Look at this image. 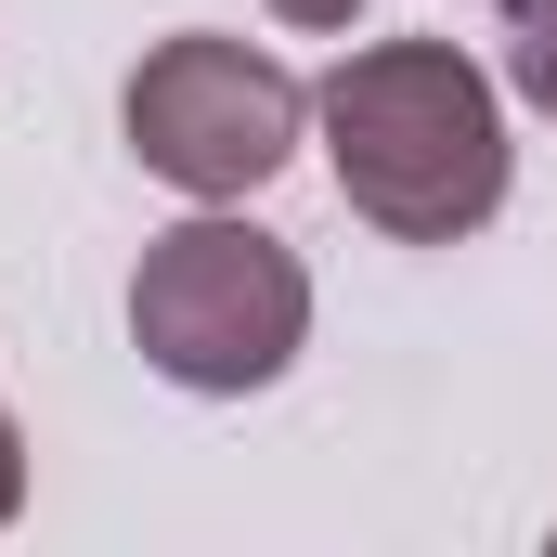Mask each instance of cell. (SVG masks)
Wrapping results in <instances>:
<instances>
[{
  "label": "cell",
  "mask_w": 557,
  "mask_h": 557,
  "mask_svg": "<svg viewBox=\"0 0 557 557\" xmlns=\"http://www.w3.org/2000/svg\"><path fill=\"white\" fill-rule=\"evenodd\" d=\"M324 169L389 247H454L506 208V104L454 39H363L324 91Z\"/></svg>",
  "instance_id": "cell-1"
},
{
  "label": "cell",
  "mask_w": 557,
  "mask_h": 557,
  "mask_svg": "<svg viewBox=\"0 0 557 557\" xmlns=\"http://www.w3.org/2000/svg\"><path fill=\"white\" fill-rule=\"evenodd\" d=\"M298 337H311V273H298L285 234L234 221V208H195V221H169V234L143 247L131 350L169 389L247 403V389H273L285 363H298Z\"/></svg>",
  "instance_id": "cell-2"
},
{
  "label": "cell",
  "mask_w": 557,
  "mask_h": 557,
  "mask_svg": "<svg viewBox=\"0 0 557 557\" xmlns=\"http://www.w3.org/2000/svg\"><path fill=\"white\" fill-rule=\"evenodd\" d=\"M131 156L169 182V195H195V208H234V195H260L298 131H311V91L285 78L260 39H221V26H182V39H156L131 65Z\"/></svg>",
  "instance_id": "cell-3"
},
{
  "label": "cell",
  "mask_w": 557,
  "mask_h": 557,
  "mask_svg": "<svg viewBox=\"0 0 557 557\" xmlns=\"http://www.w3.org/2000/svg\"><path fill=\"white\" fill-rule=\"evenodd\" d=\"M506 91L557 117V0H519V39H506Z\"/></svg>",
  "instance_id": "cell-4"
},
{
  "label": "cell",
  "mask_w": 557,
  "mask_h": 557,
  "mask_svg": "<svg viewBox=\"0 0 557 557\" xmlns=\"http://www.w3.org/2000/svg\"><path fill=\"white\" fill-rule=\"evenodd\" d=\"M26 506V441H13V416H0V519Z\"/></svg>",
  "instance_id": "cell-5"
},
{
  "label": "cell",
  "mask_w": 557,
  "mask_h": 557,
  "mask_svg": "<svg viewBox=\"0 0 557 557\" xmlns=\"http://www.w3.org/2000/svg\"><path fill=\"white\" fill-rule=\"evenodd\" d=\"M285 26H311V39H324V26H350V13H363V0H273Z\"/></svg>",
  "instance_id": "cell-6"
}]
</instances>
